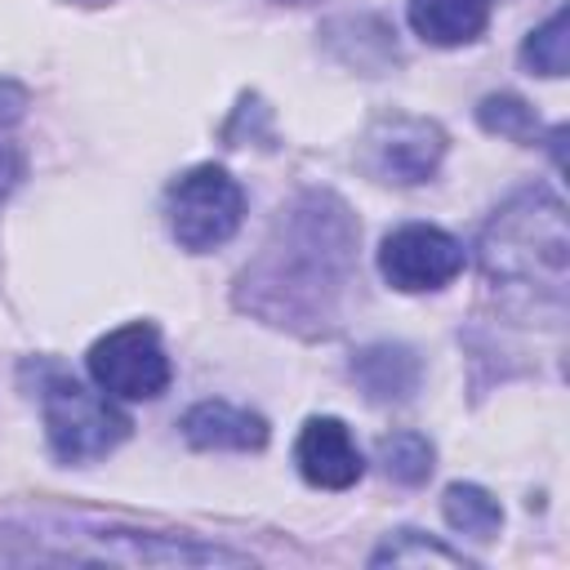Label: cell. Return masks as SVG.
<instances>
[{
    "label": "cell",
    "mask_w": 570,
    "mask_h": 570,
    "mask_svg": "<svg viewBox=\"0 0 570 570\" xmlns=\"http://www.w3.org/2000/svg\"><path fill=\"white\" fill-rule=\"evenodd\" d=\"M432 459H436V450H432V441H428L423 432H392V436L379 441V463H383V472H387L392 481H401V485L428 481Z\"/></svg>",
    "instance_id": "5bb4252c"
},
{
    "label": "cell",
    "mask_w": 570,
    "mask_h": 570,
    "mask_svg": "<svg viewBox=\"0 0 570 570\" xmlns=\"http://www.w3.org/2000/svg\"><path fill=\"white\" fill-rule=\"evenodd\" d=\"M352 374H356V383L365 387L370 401H405L419 383V361H414L410 347L374 343L352 361Z\"/></svg>",
    "instance_id": "8fae6325"
},
{
    "label": "cell",
    "mask_w": 570,
    "mask_h": 570,
    "mask_svg": "<svg viewBox=\"0 0 570 570\" xmlns=\"http://www.w3.org/2000/svg\"><path fill=\"white\" fill-rule=\"evenodd\" d=\"M428 561H436V566H468L463 552H454V548H445L436 539H423L419 530H396L370 557V566H428Z\"/></svg>",
    "instance_id": "2e32d148"
},
{
    "label": "cell",
    "mask_w": 570,
    "mask_h": 570,
    "mask_svg": "<svg viewBox=\"0 0 570 570\" xmlns=\"http://www.w3.org/2000/svg\"><path fill=\"white\" fill-rule=\"evenodd\" d=\"M76 4H107V0H76Z\"/></svg>",
    "instance_id": "ffe728a7"
},
{
    "label": "cell",
    "mask_w": 570,
    "mask_h": 570,
    "mask_svg": "<svg viewBox=\"0 0 570 570\" xmlns=\"http://www.w3.org/2000/svg\"><path fill=\"white\" fill-rule=\"evenodd\" d=\"M240 214H245L240 183L223 165H191L165 191L169 236L191 254H205V249L232 240L240 227Z\"/></svg>",
    "instance_id": "277c9868"
},
{
    "label": "cell",
    "mask_w": 570,
    "mask_h": 570,
    "mask_svg": "<svg viewBox=\"0 0 570 570\" xmlns=\"http://www.w3.org/2000/svg\"><path fill=\"white\" fill-rule=\"evenodd\" d=\"M294 463H298L303 481L316 490H347L365 472V459H361L347 423L334 414H312L303 423V432L294 441Z\"/></svg>",
    "instance_id": "ba28073f"
},
{
    "label": "cell",
    "mask_w": 570,
    "mask_h": 570,
    "mask_svg": "<svg viewBox=\"0 0 570 570\" xmlns=\"http://www.w3.org/2000/svg\"><path fill=\"white\" fill-rule=\"evenodd\" d=\"M85 365L94 387H102L111 401H156L174 379V365L160 347L156 325H142V321L107 330L89 347Z\"/></svg>",
    "instance_id": "5b68a950"
},
{
    "label": "cell",
    "mask_w": 570,
    "mask_h": 570,
    "mask_svg": "<svg viewBox=\"0 0 570 570\" xmlns=\"http://www.w3.org/2000/svg\"><path fill=\"white\" fill-rule=\"evenodd\" d=\"M405 18H410L414 36H423L428 45L454 49V45H468L485 31L490 0H410Z\"/></svg>",
    "instance_id": "30bf717a"
},
{
    "label": "cell",
    "mask_w": 570,
    "mask_h": 570,
    "mask_svg": "<svg viewBox=\"0 0 570 570\" xmlns=\"http://www.w3.org/2000/svg\"><path fill=\"white\" fill-rule=\"evenodd\" d=\"M521 62L539 76H566L570 67V13L557 9L543 27H534L521 45Z\"/></svg>",
    "instance_id": "4fadbf2b"
},
{
    "label": "cell",
    "mask_w": 570,
    "mask_h": 570,
    "mask_svg": "<svg viewBox=\"0 0 570 570\" xmlns=\"http://www.w3.org/2000/svg\"><path fill=\"white\" fill-rule=\"evenodd\" d=\"M276 4H316V0H276Z\"/></svg>",
    "instance_id": "d6986e66"
},
{
    "label": "cell",
    "mask_w": 570,
    "mask_h": 570,
    "mask_svg": "<svg viewBox=\"0 0 570 570\" xmlns=\"http://www.w3.org/2000/svg\"><path fill=\"white\" fill-rule=\"evenodd\" d=\"M379 272L401 294H428L445 289L463 272V245L432 227V223H405L383 236L379 245Z\"/></svg>",
    "instance_id": "8992f818"
},
{
    "label": "cell",
    "mask_w": 570,
    "mask_h": 570,
    "mask_svg": "<svg viewBox=\"0 0 570 570\" xmlns=\"http://www.w3.org/2000/svg\"><path fill=\"white\" fill-rule=\"evenodd\" d=\"M183 436L196 450H263L267 419L232 401H200L183 414Z\"/></svg>",
    "instance_id": "9c48e42d"
},
{
    "label": "cell",
    "mask_w": 570,
    "mask_h": 570,
    "mask_svg": "<svg viewBox=\"0 0 570 570\" xmlns=\"http://www.w3.org/2000/svg\"><path fill=\"white\" fill-rule=\"evenodd\" d=\"M445 156V134L436 120H419V116H383L370 125L365 147H361V165L379 178V183H428L436 174Z\"/></svg>",
    "instance_id": "52a82bcc"
},
{
    "label": "cell",
    "mask_w": 570,
    "mask_h": 570,
    "mask_svg": "<svg viewBox=\"0 0 570 570\" xmlns=\"http://www.w3.org/2000/svg\"><path fill=\"white\" fill-rule=\"evenodd\" d=\"M36 561H71V557L40 548L36 539H22L13 530H0V566H36Z\"/></svg>",
    "instance_id": "e0dca14e"
},
{
    "label": "cell",
    "mask_w": 570,
    "mask_h": 570,
    "mask_svg": "<svg viewBox=\"0 0 570 570\" xmlns=\"http://www.w3.org/2000/svg\"><path fill=\"white\" fill-rule=\"evenodd\" d=\"M40 414L49 450L62 463H94L129 436V419L116 410V401L71 374H49L40 383Z\"/></svg>",
    "instance_id": "3957f363"
},
{
    "label": "cell",
    "mask_w": 570,
    "mask_h": 570,
    "mask_svg": "<svg viewBox=\"0 0 570 570\" xmlns=\"http://www.w3.org/2000/svg\"><path fill=\"white\" fill-rule=\"evenodd\" d=\"M476 120H481V129L503 134V138H512V142H534V138H539V116H534V107H530L525 98H517V94H490V98H481Z\"/></svg>",
    "instance_id": "9a60e30c"
},
{
    "label": "cell",
    "mask_w": 570,
    "mask_h": 570,
    "mask_svg": "<svg viewBox=\"0 0 570 570\" xmlns=\"http://www.w3.org/2000/svg\"><path fill=\"white\" fill-rule=\"evenodd\" d=\"M481 272L512 312H561L570 272L566 205L548 187L517 191L481 232Z\"/></svg>",
    "instance_id": "7a4b0ae2"
},
{
    "label": "cell",
    "mask_w": 570,
    "mask_h": 570,
    "mask_svg": "<svg viewBox=\"0 0 570 570\" xmlns=\"http://www.w3.org/2000/svg\"><path fill=\"white\" fill-rule=\"evenodd\" d=\"M22 107H27V94H22V85H13V80H0V125H13V120L22 116Z\"/></svg>",
    "instance_id": "ac0fdd59"
},
{
    "label": "cell",
    "mask_w": 570,
    "mask_h": 570,
    "mask_svg": "<svg viewBox=\"0 0 570 570\" xmlns=\"http://www.w3.org/2000/svg\"><path fill=\"white\" fill-rule=\"evenodd\" d=\"M441 512L450 521V530L468 534V539H494L499 525H503V508L490 490L472 485V481H454L445 485V499H441Z\"/></svg>",
    "instance_id": "7c38bea8"
},
{
    "label": "cell",
    "mask_w": 570,
    "mask_h": 570,
    "mask_svg": "<svg viewBox=\"0 0 570 570\" xmlns=\"http://www.w3.org/2000/svg\"><path fill=\"white\" fill-rule=\"evenodd\" d=\"M356 267V223L334 191H303L281 209L258 258L236 281V303L267 325L325 334Z\"/></svg>",
    "instance_id": "6da1fadb"
}]
</instances>
